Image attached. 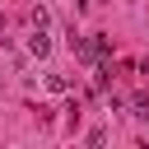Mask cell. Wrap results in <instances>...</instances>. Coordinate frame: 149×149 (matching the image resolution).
I'll return each instance as SVG.
<instances>
[{"label": "cell", "mask_w": 149, "mask_h": 149, "mask_svg": "<svg viewBox=\"0 0 149 149\" xmlns=\"http://www.w3.org/2000/svg\"><path fill=\"white\" fill-rule=\"evenodd\" d=\"M28 51H33V56H47V51H51V37H47V28H33V37H28Z\"/></svg>", "instance_id": "cell-1"}, {"label": "cell", "mask_w": 149, "mask_h": 149, "mask_svg": "<svg viewBox=\"0 0 149 149\" xmlns=\"http://www.w3.org/2000/svg\"><path fill=\"white\" fill-rule=\"evenodd\" d=\"M47 88H51V93H70V79H65V74H47Z\"/></svg>", "instance_id": "cell-2"}, {"label": "cell", "mask_w": 149, "mask_h": 149, "mask_svg": "<svg viewBox=\"0 0 149 149\" xmlns=\"http://www.w3.org/2000/svg\"><path fill=\"white\" fill-rule=\"evenodd\" d=\"M135 116H140V121H149V98H144V93L135 98Z\"/></svg>", "instance_id": "cell-3"}, {"label": "cell", "mask_w": 149, "mask_h": 149, "mask_svg": "<svg viewBox=\"0 0 149 149\" xmlns=\"http://www.w3.org/2000/svg\"><path fill=\"white\" fill-rule=\"evenodd\" d=\"M88 149H107V130H93L88 135Z\"/></svg>", "instance_id": "cell-4"}, {"label": "cell", "mask_w": 149, "mask_h": 149, "mask_svg": "<svg viewBox=\"0 0 149 149\" xmlns=\"http://www.w3.org/2000/svg\"><path fill=\"white\" fill-rule=\"evenodd\" d=\"M0 33H5V14H0Z\"/></svg>", "instance_id": "cell-5"}]
</instances>
